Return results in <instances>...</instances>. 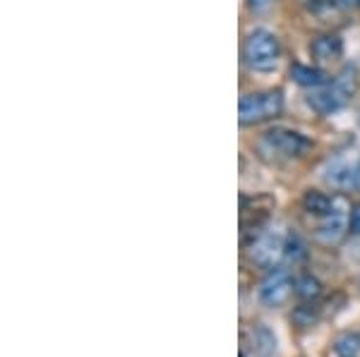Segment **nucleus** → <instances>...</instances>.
I'll return each instance as SVG.
<instances>
[{"label": "nucleus", "instance_id": "nucleus-10", "mask_svg": "<svg viewBox=\"0 0 360 357\" xmlns=\"http://www.w3.org/2000/svg\"><path fill=\"white\" fill-rule=\"evenodd\" d=\"M291 79L295 84L307 86V89H319V86L327 84V74H324L322 70L310 67V65H300V62L291 65Z\"/></svg>", "mask_w": 360, "mask_h": 357}, {"label": "nucleus", "instance_id": "nucleus-6", "mask_svg": "<svg viewBox=\"0 0 360 357\" xmlns=\"http://www.w3.org/2000/svg\"><path fill=\"white\" fill-rule=\"evenodd\" d=\"M295 288V281L291 278L288 269H281V267H274L269 269V274L262 278L259 283V302L266 304V307H281L283 302L291 297Z\"/></svg>", "mask_w": 360, "mask_h": 357}, {"label": "nucleus", "instance_id": "nucleus-12", "mask_svg": "<svg viewBox=\"0 0 360 357\" xmlns=\"http://www.w3.org/2000/svg\"><path fill=\"white\" fill-rule=\"evenodd\" d=\"M332 350L336 357H360V333L356 331L339 333L332 343Z\"/></svg>", "mask_w": 360, "mask_h": 357}, {"label": "nucleus", "instance_id": "nucleus-5", "mask_svg": "<svg viewBox=\"0 0 360 357\" xmlns=\"http://www.w3.org/2000/svg\"><path fill=\"white\" fill-rule=\"evenodd\" d=\"M248 247V257L255 267L274 269L276 262L286 252V238L278 230H262Z\"/></svg>", "mask_w": 360, "mask_h": 357}, {"label": "nucleus", "instance_id": "nucleus-18", "mask_svg": "<svg viewBox=\"0 0 360 357\" xmlns=\"http://www.w3.org/2000/svg\"><path fill=\"white\" fill-rule=\"evenodd\" d=\"M334 5L341 10H353V8H360V0H334Z\"/></svg>", "mask_w": 360, "mask_h": 357}, {"label": "nucleus", "instance_id": "nucleus-16", "mask_svg": "<svg viewBox=\"0 0 360 357\" xmlns=\"http://www.w3.org/2000/svg\"><path fill=\"white\" fill-rule=\"evenodd\" d=\"M283 257H286L288 262H293V264L303 262V259L307 257L305 245H303V240H300L298 235H288V238H286V252H283Z\"/></svg>", "mask_w": 360, "mask_h": 357}, {"label": "nucleus", "instance_id": "nucleus-17", "mask_svg": "<svg viewBox=\"0 0 360 357\" xmlns=\"http://www.w3.org/2000/svg\"><path fill=\"white\" fill-rule=\"evenodd\" d=\"M348 233L360 235V204L351 209V221H348Z\"/></svg>", "mask_w": 360, "mask_h": 357}, {"label": "nucleus", "instance_id": "nucleus-1", "mask_svg": "<svg viewBox=\"0 0 360 357\" xmlns=\"http://www.w3.org/2000/svg\"><path fill=\"white\" fill-rule=\"evenodd\" d=\"M312 144L305 135L291 128H271L262 135L257 142V149L264 159L271 161H286V159H300Z\"/></svg>", "mask_w": 360, "mask_h": 357}, {"label": "nucleus", "instance_id": "nucleus-11", "mask_svg": "<svg viewBox=\"0 0 360 357\" xmlns=\"http://www.w3.org/2000/svg\"><path fill=\"white\" fill-rule=\"evenodd\" d=\"M334 199L336 197H329V194L319 192V189H307V192L303 194V209L307 211V214L322 218L334 209Z\"/></svg>", "mask_w": 360, "mask_h": 357}, {"label": "nucleus", "instance_id": "nucleus-13", "mask_svg": "<svg viewBox=\"0 0 360 357\" xmlns=\"http://www.w3.org/2000/svg\"><path fill=\"white\" fill-rule=\"evenodd\" d=\"M293 292L300 297L303 302H317L319 297H322V283L315 278V276H300V278H295V288Z\"/></svg>", "mask_w": 360, "mask_h": 357}, {"label": "nucleus", "instance_id": "nucleus-9", "mask_svg": "<svg viewBox=\"0 0 360 357\" xmlns=\"http://www.w3.org/2000/svg\"><path fill=\"white\" fill-rule=\"evenodd\" d=\"M344 53V43L336 34H319L310 43V55L317 62H334Z\"/></svg>", "mask_w": 360, "mask_h": 357}, {"label": "nucleus", "instance_id": "nucleus-20", "mask_svg": "<svg viewBox=\"0 0 360 357\" xmlns=\"http://www.w3.org/2000/svg\"><path fill=\"white\" fill-rule=\"evenodd\" d=\"M305 3H310V5H315V8H317V5H327V3L334 5V0H305Z\"/></svg>", "mask_w": 360, "mask_h": 357}, {"label": "nucleus", "instance_id": "nucleus-4", "mask_svg": "<svg viewBox=\"0 0 360 357\" xmlns=\"http://www.w3.org/2000/svg\"><path fill=\"white\" fill-rule=\"evenodd\" d=\"M283 111V94L278 89L259 91V94H245L238 103V120L240 125H257L271 120Z\"/></svg>", "mask_w": 360, "mask_h": 357}, {"label": "nucleus", "instance_id": "nucleus-15", "mask_svg": "<svg viewBox=\"0 0 360 357\" xmlns=\"http://www.w3.org/2000/svg\"><path fill=\"white\" fill-rule=\"evenodd\" d=\"M317 319H319V307H315L312 302H305L293 309V324L300 326V329H310Z\"/></svg>", "mask_w": 360, "mask_h": 357}, {"label": "nucleus", "instance_id": "nucleus-2", "mask_svg": "<svg viewBox=\"0 0 360 357\" xmlns=\"http://www.w3.org/2000/svg\"><path fill=\"white\" fill-rule=\"evenodd\" d=\"M281 55V46H278L276 34L269 29H255L248 34L245 43H243V60L250 70L255 72H271Z\"/></svg>", "mask_w": 360, "mask_h": 357}, {"label": "nucleus", "instance_id": "nucleus-14", "mask_svg": "<svg viewBox=\"0 0 360 357\" xmlns=\"http://www.w3.org/2000/svg\"><path fill=\"white\" fill-rule=\"evenodd\" d=\"M252 341H255L252 348L257 350L262 357H269L276 350V338H274V333L266 329V326H257V329H255Z\"/></svg>", "mask_w": 360, "mask_h": 357}, {"label": "nucleus", "instance_id": "nucleus-7", "mask_svg": "<svg viewBox=\"0 0 360 357\" xmlns=\"http://www.w3.org/2000/svg\"><path fill=\"white\" fill-rule=\"evenodd\" d=\"M348 221H351V209L341 197L334 199V209L327 216L319 218L317 226V240H322L324 245H334L348 233Z\"/></svg>", "mask_w": 360, "mask_h": 357}, {"label": "nucleus", "instance_id": "nucleus-19", "mask_svg": "<svg viewBox=\"0 0 360 357\" xmlns=\"http://www.w3.org/2000/svg\"><path fill=\"white\" fill-rule=\"evenodd\" d=\"M248 3H250V8H252V10H264V8H269L274 0H248Z\"/></svg>", "mask_w": 360, "mask_h": 357}, {"label": "nucleus", "instance_id": "nucleus-3", "mask_svg": "<svg viewBox=\"0 0 360 357\" xmlns=\"http://www.w3.org/2000/svg\"><path fill=\"white\" fill-rule=\"evenodd\" d=\"M353 91H356V72H353L351 67H346L332 84H324L312 91V94L307 96V103H310L312 111H317L319 115H332L351 101Z\"/></svg>", "mask_w": 360, "mask_h": 357}, {"label": "nucleus", "instance_id": "nucleus-21", "mask_svg": "<svg viewBox=\"0 0 360 357\" xmlns=\"http://www.w3.org/2000/svg\"><path fill=\"white\" fill-rule=\"evenodd\" d=\"M358 180H360V166H358Z\"/></svg>", "mask_w": 360, "mask_h": 357}, {"label": "nucleus", "instance_id": "nucleus-8", "mask_svg": "<svg viewBox=\"0 0 360 357\" xmlns=\"http://www.w3.org/2000/svg\"><path fill=\"white\" fill-rule=\"evenodd\" d=\"M324 182L336 192H351V189L360 187L358 166H351L346 161H334L324 168Z\"/></svg>", "mask_w": 360, "mask_h": 357}]
</instances>
